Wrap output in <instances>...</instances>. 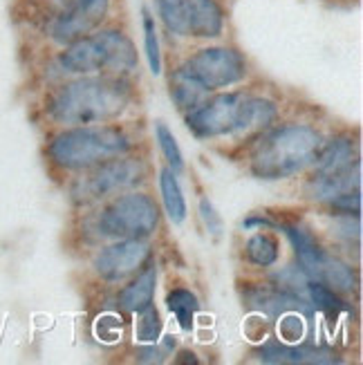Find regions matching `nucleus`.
<instances>
[{"label": "nucleus", "mask_w": 363, "mask_h": 365, "mask_svg": "<svg viewBox=\"0 0 363 365\" xmlns=\"http://www.w3.org/2000/svg\"><path fill=\"white\" fill-rule=\"evenodd\" d=\"M133 99V88L126 76L88 74L58 86L47 99L45 113L54 123L94 125L113 121L126 113Z\"/></svg>", "instance_id": "obj_1"}, {"label": "nucleus", "mask_w": 363, "mask_h": 365, "mask_svg": "<svg viewBox=\"0 0 363 365\" xmlns=\"http://www.w3.org/2000/svg\"><path fill=\"white\" fill-rule=\"evenodd\" d=\"M323 137L305 123H285L267 130L249 157V168L260 180H287L314 164Z\"/></svg>", "instance_id": "obj_2"}, {"label": "nucleus", "mask_w": 363, "mask_h": 365, "mask_svg": "<svg viewBox=\"0 0 363 365\" xmlns=\"http://www.w3.org/2000/svg\"><path fill=\"white\" fill-rule=\"evenodd\" d=\"M278 115L276 103L245 92H223L188 113L186 125L198 139L249 135L267 128Z\"/></svg>", "instance_id": "obj_3"}, {"label": "nucleus", "mask_w": 363, "mask_h": 365, "mask_svg": "<svg viewBox=\"0 0 363 365\" xmlns=\"http://www.w3.org/2000/svg\"><path fill=\"white\" fill-rule=\"evenodd\" d=\"M61 72L72 76L110 74L128 76L137 70V47L119 27H99L92 34L66 45L56 56Z\"/></svg>", "instance_id": "obj_4"}, {"label": "nucleus", "mask_w": 363, "mask_h": 365, "mask_svg": "<svg viewBox=\"0 0 363 365\" xmlns=\"http://www.w3.org/2000/svg\"><path fill=\"white\" fill-rule=\"evenodd\" d=\"M133 150V137L119 125H72L47 144V160L61 170H90Z\"/></svg>", "instance_id": "obj_5"}, {"label": "nucleus", "mask_w": 363, "mask_h": 365, "mask_svg": "<svg viewBox=\"0 0 363 365\" xmlns=\"http://www.w3.org/2000/svg\"><path fill=\"white\" fill-rule=\"evenodd\" d=\"M97 227L115 240H146L160 227V209L146 193L117 195L99 213Z\"/></svg>", "instance_id": "obj_6"}, {"label": "nucleus", "mask_w": 363, "mask_h": 365, "mask_svg": "<svg viewBox=\"0 0 363 365\" xmlns=\"http://www.w3.org/2000/svg\"><path fill=\"white\" fill-rule=\"evenodd\" d=\"M182 66L209 92L227 90L242 83L249 74V63L240 50L231 45H207L188 54Z\"/></svg>", "instance_id": "obj_7"}, {"label": "nucleus", "mask_w": 363, "mask_h": 365, "mask_svg": "<svg viewBox=\"0 0 363 365\" xmlns=\"http://www.w3.org/2000/svg\"><path fill=\"white\" fill-rule=\"evenodd\" d=\"M90 170H92L90 175H86L81 182H76L72 188V195L83 202L117 195L121 190H128L141 184L146 178L144 162L133 160V157H126V155L117 157V160L103 162Z\"/></svg>", "instance_id": "obj_8"}, {"label": "nucleus", "mask_w": 363, "mask_h": 365, "mask_svg": "<svg viewBox=\"0 0 363 365\" xmlns=\"http://www.w3.org/2000/svg\"><path fill=\"white\" fill-rule=\"evenodd\" d=\"M61 5L47 34L56 45L66 47L99 29L108 19L113 0H63Z\"/></svg>", "instance_id": "obj_9"}, {"label": "nucleus", "mask_w": 363, "mask_h": 365, "mask_svg": "<svg viewBox=\"0 0 363 365\" xmlns=\"http://www.w3.org/2000/svg\"><path fill=\"white\" fill-rule=\"evenodd\" d=\"M150 258V245L146 240H117L103 247L94 256V272L106 282H119L137 274Z\"/></svg>", "instance_id": "obj_10"}, {"label": "nucleus", "mask_w": 363, "mask_h": 365, "mask_svg": "<svg viewBox=\"0 0 363 365\" xmlns=\"http://www.w3.org/2000/svg\"><path fill=\"white\" fill-rule=\"evenodd\" d=\"M188 38L218 41L227 31V14L220 0H186Z\"/></svg>", "instance_id": "obj_11"}, {"label": "nucleus", "mask_w": 363, "mask_h": 365, "mask_svg": "<svg viewBox=\"0 0 363 365\" xmlns=\"http://www.w3.org/2000/svg\"><path fill=\"white\" fill-rule=\"evenodd\" d=\"M280 229L285 231L287 240L294 247V253L298 258V267L312 278V280H319L321 272L327 262V251L319 245V240L314 237L307 229L298 227V225H280Z\"/></svg>", "instance_id": "obj_12"}, {"label": "nucleus", "mask_w": 363, "mask_h": 365, "mask_svg": "<svg viewBox=\"0 0 363 365\" xmlns=\"http://www.w3.org/2000/svg\"><path fill=\"white\" fill-rule=\"evenodd\" d=\"M256 356L262 363H290V365H303V363H339V359L321 350V347H310V345H287V343H278V341H270L265 343L260 350L256 352Z\"/></svg>", "instance_id": "obj_13"}, {"label": "nucleus", "mask_w": 363, "mask_h": 365, "mask_svg": "<svg viewBox=\"0 0 363 365\" xmlns=\"http://www.w3.org/2000/svg\"><path fill=\"white\" fill-rule=\"evenodd\" d=\"M361 184V164L352 166L348 170L341 173H329V175H314L307 184V195L312 200L319 202H332L343 193H350V190H357Z\"/></svg>", "instance_id": "obj_14"}, {"label": "nucleus", "mask_w": 363, "mask_h": 365, "mask_svg": "<svg viewBox=\"0 0 363 365\" xmlns=\"http://www.w3.org/2000/svg\"><path fill=\"white\" fill-rule=\"evenodd\" d=\"M168 94L173 103L182 113H193L198 106L209 99V90L204 88L198 78L188 72L184 66H178L168 76Z\"/></svg>", "instance_id": "obj_15"}, {"label": "nucleus", "mask_w": 363, "mask_h": 365, "mask_svg": "<svg viewBox=\"0 0 363 365\" xmlns=\"http://www.w3.org/2000/svg\"><path fill=\"white\" fill-rule=\"evenodd\" d=\"M155 284H157V267H141L135 280H131L126 287L119 292L117 303L123 312L139 314L148 307H153L155 298Z\"/></svg>", "instance_id": "obj_16"}, {"label": "nucleus", "mask_w": 363, "mask_h": 365, "mask_svg": "<svg viewBox=\"0 0 363 365\" xmlns=\"http://www.w3.org/2000/svg\"><path fill=\"white\" fill-rule=\"evenodd\" d=\"M314 166H317L319 175H329V173H341L352 166H359L354 141L350 137H337L329 144L323 141V148L317 160H314Z\"/></svg>", "instance_id": "obj_17"}, {"label": "nucleus", "mask_w": 363, "mask_h": 365, "mask_svg": "<svg viewBox=\"0 0 363 365\" xmlns=\"http://www.w3.org/2000/svg\"><path fill=\"white\" fill-rule=\"evenodd\" d=\"M160 190H162V200H164V209L170 217L173 225H182L186 220V200L182 193V186L178 182V173L164 168L160 173Z\"/></svg>", "instance_id": "obj_18"}, {"label": "nucleus", "mask_w": 363, "mask_h": 365, "mask_svg": "<svg viewBox=\"0 0 363 365\" xmlns=\"http://www.w3.org/2000/svg\"><path fill=\"white\" fill-rule=\"evenodd\" d=\"M245 258L254 267H274L280 258V245L272 233H256L245 245Z\"/></svg>", "instance_id": "obj_19"}, {"label": "nucleus", "mask_w": 363, "mask_h": 365, "mask_svg": "<svg viewBox=\"0 0 363 365\" xmlns=\"http://www.w3.org/2000/svg\"><path fill=\"white\" fill-rule=\"evenodd\" d=\"M157 19L173 36L188 38V16L186 0H155Z\"/></svg>", "instance_id": "obj_20"}, {"label": "nucleus", "mask_w": 363, "mask_h": 365, "mask_svg": "<svg viewBox=\"0 0 363 365\" xmlns=\"http://www.w3.org/2000/svg\"><path fill=\"white\" fill-rule=\"evenodd\" d=\"M166 307H168V312L173 316H175V321L180 323V327L188 331L193 327L200 303H198V296L193 292H188L184 287H175V289H170L168 296H166Z\"/></svg>", "instance_id": "obj_21"}, {"label": "nucleus", "mask_w": 363, "mask_h": 365, "mask_svg": "<svg viewBox=\"0 0 363 365\" xmlns=\"http://www.w3.org/2000/svg\"><path fill=\"white\" fill-rule=\"evenodd\" d=\"M141 34H144V56L148 63L150 74H162V47H160V31L157 21L150 9H141Z\"/></svg>", "instance_id": "obj_22"}, {"label": "nucleus", "mask_w": 363, "mask_h": 365, "mask_svg": "<svg viewBox=\"0 0 363 365\" xmlns=\"http://www.w3.org/2000/svg\"><path fill=\"white\" fill-rule=\"evenodd\" d=\"M305 298L310 300V305L314 309H321L327 316H337L339 312L345 309L343 300L337 296L334 289H329L325 282L321 280H307V287H305Z\"/></svg>", "instance_id": "obj_23"}, {"label": "nucleus", "mask_w": 363, "mask_h": 365, "mask_svg": "<svg viewBox=\"0 0 363 365\" xmlns=\"http://www.w3.org/2000/svg\"><path fill=\"white\" fill-rule=\"evenodd\" d=\"M321 282H325L329 289H334L337 294H343V292H352L354 284H357V278H354V272L352 267H348L345 262L337 260L329 256L323 272H321Z\"/></svg>", "instance_id": "obj_24"}, {"label": "nucleus", "mask_w": 363, "mask_h": 365, "mask_svg": "<svg viewBox=\"0 0 363 365\" xmlns=\"http://www.w3.org/2000/svg\"><path fill=\"white\" fill-rule=\"evenodd\" d=\"M155 139H157V144H160L164 160L168 162V168L175 170V173H182L184 170V155H182V148L178 144L175 135L168 130L166 123H162V121L155 123Z\"/></svg>", "instance_id": "obj_25"}, {"label": "nucleus", "mask_w": 363, "mask_h": 365, "mask_svg": "<svg viewBox=\"0 0 363 365\" xmlns=\"http://www.w3.org/2000/svg\"><path fill=\"white\" fill-rule=\"evenodd\" d=\"M139 321H137V341L141 343H155L160 341V334H162V319L160 314H157L155 307H148L144 312H139Z\"/></svg>", "instance_id": "obj_26"}, {"label": "nucleus", "mask_w": 363, "mask_h": 365, "mask_svg": "<svg viewBox=\"0 0 363 365\" xmlns=\"http://www.w3.org/2000/svg\"><path fill=\"white\" fill-rule=\"evenodd\" d=\"M94 331H97L99 341L117 343L123 336V323L117 314H101L97 319V325H94Z\"/></svg>", "instance_id": "obj_27"}, {"label": "nucleus", "mask_w": 363, "mask_h": 365, "mask_svg": "<svg viewBox=\"0 0 363 365\" xmlns=\"http://www.w3.org/2000/svg\"><path fill=\"white\" fill-rule=\"evenodd\" d=\"M305 331V321L301 312H285L280 316V336L285 341H298Z\"/></svg>", "instance_id": "obj_28"}, {"label": "nucleus", "mask_w": 363, "mask_h": 365, "mask_svg": "<svg viewBox=\"0 0 363 365\" xmlns=\"http://www.w3.org/2000/svg\"><path fill=\"white\" fill-rule=\"evenodd\" d=\"M200 215H202L204 227L209 229V233H213V235H220V233H223V229H225L223 217H220V213L215 211V206H213L207 197L200 200Z\"/></svg>", "instance_id": "obj_29"}, {"label": "nucleus", "mask_w": 363, "mask_h": 365, "mask_svg": "<svg viewBox=\"0 0 363 365\" xmlns=\"http://www.w3.org/2000/svg\"><path fill=\"white\" fill-rule=\"evenodd\" d=\"M137 361H144V363H162L164 361V350H160V347H144V350L137 352Z\"/></svg>", "instance_id": "obj_30"}, {"label": "nucleus", "mask_w": 363, "mask_h": 365, "mask_svg": "<svg viewBox=\"0 0 363 365\" xmlns=\"http://www.w3.org/2000/svg\"><path fill=\"white\" fill-rule=\"evenodd\" d=\"M242 227L245 229H251V227H274V222L267 220V217H249V220L242 222Z\"/></svg>", "instance_id": "obj_31"}, {"label": "nucleus", "mask_w": 363, "mask_h": 365, "mask_svg": "<svg viewBox=\"0 0 363 365\" xmlns=\"http://www.w3.org/2000/svg\"><path fill=\"white\" fill-rule=\"evenodd\" d=\"M52 3H58V5H61V3H63V0H52Z\"/></svg>", "instance_id": "obj_32"}]
</instances>
